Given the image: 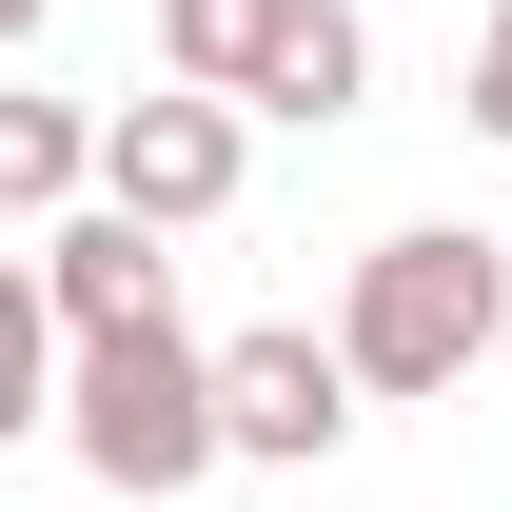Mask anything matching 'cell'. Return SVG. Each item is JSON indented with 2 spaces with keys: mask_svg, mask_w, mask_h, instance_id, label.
Masks as SVG:
<instances>
[{
  "mask_svg": "<svg viewBox=\"0 0 512 512\" xmlns=\"http://www.w3.org/2000/svg\"><path fill=\"white\" fill-rule=\"evenodd\" d=\"M512 335V276H493V237H375L355 256V296H335V375L355 394H453L473 355Z\"/></svg>",
  "mask_w": 512,
  "mask_h": 512,
  "instance_id": "1",
  "label": "cell"
},
{
  "mask_svg": "<svg viewBox=\"0 0 512 512\" xmlns=\"http://www.w3.org/2000/svg\"><path fill=\"white\" fill-rule=\"evenodd\" d=\"M60 453L79 473H99V493H197V473H217V355H197L178 316L158 335H79L60 355Z\"/></svg>",
  "mask_w": 512,
  "mask_h": 512,
  "instance_id": "2",
  "label": "cell"
},
{
  "mask_svg": "<svg viewBox=\"0 0 512 512\" xmlns=\"http://www.w3.org/2000/svg\"><path fill=\"white\" fill-rule=\"evenodd\" d=\"M99 217H138V237H197V217H237V99H119L99 119Z\"/></svg>",
  "mask_w": 512,
  "mask_h": 512,
  "instance_id": "3",
  "label": "cell"
},
{
  "mask_svg": "<svg viewBox=\"0 0 512 512\" xmlns=\"http://www.w3.org/2000/svg\"><path fill=\"white\" fill-rule=\"evenodd\" d=\"M335 434H355V375H335V335H316V316L217 335V453H256V473H316Z\"/></svg>",
  "mask_w": 512,
  "mask_h": 512,
  "instance_id": "4",
  "label": "cell"
},
{
  "mask_svg": "<svg viewBox=\"0 0 512 512\" xmlns=\"http://www.w3.org/2000/svg\"><path fill=\"white\" fill-rule=\"evenodd\" d=\"M40 316H60V355H79V335H158V316H178V256L79 197L60 237H40Z\"/></svg>",
  "mask_w": 512,
  "mask_h": 512,
  "instance_id": "5",
  "label": "cell"
},
{
  "mask_svg": "<svg viewBox=\"0 0 512 512\" xmlns=\"http://www.w3.org/2000/svg\"><path fill=\"white\" fill-rule=\"evenodd\" d=\"M355 99H375L355 0H296V20H276V60H256V119H355Z\"/></svg>",
  "mask_w": 512,
  "mask_h": 512,
  "instance_id": "6",
  "label": "cell"
},
{
  "mask_svg": "<svg viewBox=\"0 0 512 512\" xmlns=\"http://www.w3.org/2000/svg\"><path fill=\"white\" fill-rule=\"evenodd\" d=\"M79 197H99V119H79V99H0V217L60 237Z\"/></svg>",
  "mask_w": 512,
  "mask_h": 512,
  "instance_id": "7",
  "label": "cell"
},
{
  "mask_svg": "<svg viewBox=\"0 0 512 512\" xmlns=\"http://www.w3.org/2000/svg\"><path fill=\"white\" fill-rule=\"evenodd\" d=\"M276 20H296V0H158V79H178V99H256Z\"/></svg>",
  "mask_w": 512,
  "mask_h": 512,
  "instance_id": "8",
  "label": "cell"
},
{
  "mask_svg": "<svg viewBox=\"0 0 512 512\" xmlns=\"http://www.w3.org/2000/svg\"><path fill=\"white\" fill-rule=\"evenodd\" d=\"M60 434V316H40V256H0V453Z\"/></svg>",
  "mask_w": 512,
  "mask_h": 512,
  "instance_id": "9",
  "label": "cell"
},
{
  "mask_svg": "<svg viewBox=\"0 0 512 512\" xmlns=\"http://www.w3.org/2000/svg\"><path fill=\"white\" fill-rule=\"evenodd\" d=\"M473 119L512 138V0H493V40H473Z\"/></svg>",
  "mask_w": 512,
  "mask_h": 512,
  "instance_id": "10",
  "label": "cell"
},
{
  "mask_svg": "<svg viewBox=\"0 0 512 512\" xmlns=\"http://www.w3.org/2000/svg\"><path fill=\"white\" fill-rule=\"evenodd\" d=\"M40 20H60V0H0V60H20V40H40Z\"/></svg>",
  "mask_w": 512,
  "mask_h": 512,
  "instance_id": "11",
  "label": "cell"
}]
</instances>
